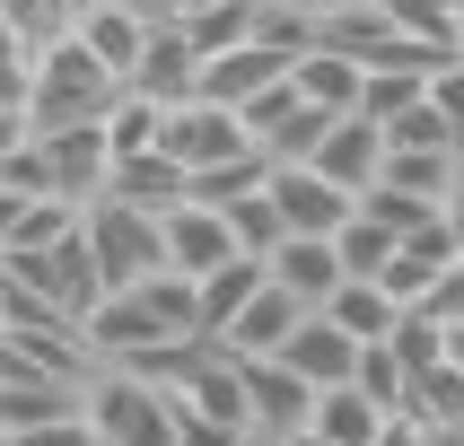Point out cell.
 <instances>
[{
    "instance_id": "6da1fadb",
    "label": "cell",
    "mask_w": 464,
    "mask_h": 446,
    "mask_svg": "<svg viewBox=\"0 0 464 446\" xmlns=\"http://www.w3.org/2000/svg\"><path fill=\"white\" fill-rule=\"evenodd\" d=\"M79 341L97 350V367H131V359H150V350H184V341H202L193 280L158 271V280H140V289H105L97 307L79 315Z\"/></svg>"
},
{
    "instance_id": "7a4b0ae2",
    "label": "cell",
    "mask_w": 464,
    "mask_h": 446,
    "mask_svg": "<svg viewBox=\"0 0 464 446\" xmlns=\"http://www.w3.org/2000/svg\"><path fill=\"white\" fill-rule=\"evenodd\" d=\"M123 97L114 79L88 62V44H79L71 26L53 35V44H35V79H26V131H71V123H97L105 105Z\"/></svg>"
},
{
    "instance_id": "3957f363",
    "label": "cell",
    "mask_w": 464,
    "mask_h": 446,
    "mask_svg": "<svg viewBox=\"0 0 464 446\" xmlns=\"http://www.w3.org/2000/svg\"><path fill=\"white\" fill-rule=\"evenodd\" d=\"M79 412H88L97 446H176V394L140 385L123 367H97L88 394H79Z\"/></svg>"
},
{
    "instance_id": "277c9868",
    "label": "cell",
    "mask_w": 464,
    "mask_h": 446,
    "mask_svg": "<svg viewBox=\"0 0 464 446\" xmlns=\"http://www.w3.org/2000/svg\"><path fill=\"white\" fill-rule=\"evenodd\" d=\"M0 280H9V298H35V307H53V315H88L105 298V280H97V254H88V236H62V245H35V254H0Z\"/></svg>"
},
{
    "instance_id": "5b68a950",
    "label": "cell",
    "mask_w": 464,
    "mask_h": 446,
    "mask_svg": "<svg viewBox=\"0 0 464 446\" xmlns=\"http://www.w3.org/2000/svg\"><path fill=\"white\" fill-rule=\"evenodd\" d=\"M79 236H88L105 289H140V280L167 271V236H158L150 210H131V202H88L79 210Z\"/></svg>"
},
{
    "instance_id": "8992f818",
    "label": "cell",
    "mask_w": 464,
    "mask_h": 446,
    "mask_svg": "<svg viewBox=\"0 0 464 446\" xmlns=\"http://www.w3.org/2000/svg\"><path fill=\"white\" fill-rule=\"evenodd\" d=\"M35 140V157H44V184L53 202L88 210L105 193V176H114V149H105V123H71V131H26Z\"/></svg>"
},
{
    "instance_id": "52a82bcc",
    "label": "cell",
    "mask_w": 464,
    "mask_h": 446,
    "mask_svg": "<svg viewBox=\"0 0 464 446\" xmlns=\"http://www.w3.org/2000/svg\"><path fill=\"white\" fill-rule=\"evenodd\" d=\"M158 149L176 157L184 176H210V166H228V157H246V149H255V140H246V123H237L228 105L193 97V105H176V114L158 123Z\"/></svg>"
},
{
    "instance_id": "ba28073f",
    "label": "cell",
    "mask_w": 464,
    "mask_h": 446,
    "mask_svg": "<svg viewBox=\"0 0 464 446\" xmlns=\"http://www.w3.org/2000/svg\"><path fill=\"white\" fill-rule=\"evenodd\" d=\"M298 324H307V307H298L289 289H272V271H263V289L219 324V333H210V350H228V359H281Z\"/></svg>"
},
{
    "instance_id": "9c48e42d",
    "label": "cell",
    "mask_w": 464,
    "mask_h": 446,
    "mask_svg": "<svg viewBox=\"0 0 464 446\" xmlns=\"http://www.w3.org/2000/svg\"><path fill=\"white\" fill-rule=\"evenodd\" d=\"M237 376H246V429H255L263 446H281V438L307 429V412H315L307 376H289L281 359H237Z\"/></svg>"
},
{
    "instance_id": "30bf717a",
    "label": "cell",
    "mask_w": 464,
    "mask_h": 446,
    "mask_svg": "<svg viewBox=\"0 0 464 446\" xmlns=\"http://www.w3.org/2000/svg\"><path fill=\"white\" fill-rule=\"evenodd\" d=\"M158 236H167V271L176 280H210L219 262H237V228L219 210H202V202H176L158 219Z\"/></svg>"
},
{
    "instance_id": "8fae6325",
    "label": "cell",
    "mask_w": 464,
    "mask_h": 446,
    "mask_svg": "<svg viewBox=\"0 0 464 446\" xmlns=\"http://www.w3.org/2000/svg\"><path fill=\"white\" fill-rule=\"evenodd\" d=\"M324 184H342L351 202H360L368 184H377V166H386V131L368 123V114H334L324 123V140H315V157H307Z\"/></svg>"
},
{
    "instance_id": "7c38bea8",
    "label": "cell",
    "mask_w": 464,
    "mask_h": 446,
    "mask_svg": "<svg viewBox=\"0 0 464 446\" xmlns=\"http://www.w3.org/2000/svg\"><path fill=\"white\" fill-rule=\"evenodd\" d=\"M131 97H150L158 114H176V105L202 97V52L184 44V26H150V52L131 71Z\"/></svg>"
},
{
    "instance_id": "4fadbf2b",
    "label": "cell",
    "mask_w": 464,
    "mask_h": 446,
    "mask_svg": "<svg viewBox=\"0 0 464 446\" xmlns=\"http://www.w3.org/2000/svg\"><path fill=\"white\" fill-rule=\"evenodd\" d=\"M263 193H272V210H281L289 236H334L342 219H351V193H342V184H324L315 166H272V184H263Z\"/></svg>"
},
{
    "instance_id": "5bb4252c",
    "label": "cell",
    "mask_w": 464,
    "mask_h": 446,
    "mask_svg": "<svg viewBox=\"0 0 464 446\" xmlns=\"http://www.w3.org/2000/svg\"><path fill=\"white\" fill-rule=\"evenodd\" d=\"M79 44H88V62H97L114 88H131V71H140V52H150V18L140 9H123V0H97L88 18L71 26Z\"/></svg>"
},
{
    "instance_id": "9a60e30c",
    "label": "cell",
    "mask_w": 464,
    "mask_h": 446,
    "mask_svg": "<svg viewBox=\"0 0 464 446\" xmlns=\"http://www.w3.org/2000/svg\"><path fill=\"white\" fill-rule=\"evenodd\" d=\"M281 367H289V376H307V394H334V385L360 376V341L342 333V324H324V315H307V324L289 333Z\"/></svg>"
},
{
    "instance_id": "2e32d148",
    "label": "cell",
    "mask_w": 464,
    "mask_h": 446,
    "mask_svg": "<svg viewBox=\"0 0 464 446\" xmlns=\"http://www.w3.org/2000/svg\"><path fill=\"white\" fill-rule=\"evenodd\" d=\"M263 271H272V289H289L307 315L342 289V254H334V236H281V254L263 262Z\"/></svg>"
},
{
    "instance_id": "e0dca14e",
    "label": "cell",
    "mask_w": 464,
    "mask_h": 446,
    "mask_svg": "<svg viewBox=\"0 0 464 446\" xmlns=\"http://www.w3.org/2000/svg\"><path fill=\"white\" fill-rule=\"evenodd\" d=\"M184 166L167 149H140V157H114V176H105V193L97 202H131V210H150V219H167V210L184 202Z\"/></svg>"
},
{
    "instance_id": "ac0fdd59",
    "label": "cell",
    "mask_w": 464,
    "mask_h": 446,
    "mask_svg": "<svg viewBox=\"0 0 464 446\" xmlns=\"http://www.w3.org/2000/svg\"><path fill=\"white\" fill-rule=\"evenodd\" d=\"M281 79H289L281 52L237 44V52H210V62H202V97H210V105H228V114H246V105H255L263 88H281Z\"/></svg>"
},
{
    "instance_id": "d6986e66",
    "label": "cell",
    "mask_w": 464,
    "mask_h": 446,
    "mask_svg": "<svg viewBox=\"0 0 464 446\" xmlns=\"http://www.w3.org/2000/svg\"><path fill=\"white\" fill-rule=\"evenodd\" d=\"M289 88H298V97H307L315 114H360V88H368V71L315 44V52H298V62H289Z\"/></svg>"
},
{
    "instance_id": "ffe728a7",
    "label": "cell",
    "mask_w": 464,
    "mask_h": 446,
    "mask_svg": "<svg viewBox=\"0 0 464 446\" xmlns=\"http://www.w3.org/2000/svg\"><path fill=\"white\" fill-rule=\"evenodd\" d=\"M315 315H324V324H342V333L360 341V350H377V341H386L394 324H403V307H394V298H386L377 280H342V289H334V298H324Z\"/></svg>"
},
{
    "instance_id": "44dd1931",
    "label": "cell",
    "mask_w": 464,
    "mask_h": 446,
    "mask_svg": "<svg viewBox=\"0 0 464 446\" xmlns=\"http://www.w3.org/2000/svg\"><path fill=\"white\" fill-rule=\"evenodd\" d=\"M403 412L420 420V429H439V438H464V367H420L412 385H403Z\"/></svg>"
},
{
    "instance_id": "7402d4cb",
    "label": "cell",
    "mask_w": 464,
    "mask_h": 446,
    "mask_svg": "<svg viewBox=\"0 0 464 446\" xmlns=\"http://www.w3.org/2000/svg\"><path fill=\"white\" fill-rule=\"evenodd\" d=\"M307 429H315V438H324V446H368V438H377V429H386V412H377V403H368L360 385H334V394H315Z\"/></svg>"
},
{
    "instance_id": "603a6c76",
    "label": "cell",
    "mask_w": 464,
    "mask_h": 446,
    "mask_svg": "<svg viewBox=\"0 0 464 446\" xmlns=\"http://www.w3.org/2000/svg\"><path fill=\"white\" fill-rule=\"evenodd\" d=\"M255 289H263V262H255V254H237V262H219L210 280H193V307H202V341L219 333V324H228V315L246 307Z\"/></svg>"
},
{
    "instance_id": "cb8c5ba5",
    "label": "cell",
    "mask_w": 464,
    "mask_h": 446,
    "mask_svg": "<svg viewBox=\"0 0 464 446\" xmlns=\"http://www.w3.org/2000/svg\"><path fill=\"white\" fill-rule=\"evenodd\" d=\"M386 26L403 35V44L439 52V62H464L456 52V9H447V0H386Z\"/></svg>"
},
{
    "instance_id": "d4e9b609",
    "label": "cell",
    "mask_w": 464,
    "mask_h": 446,
    "mask_svg": "<svg viewBox=\"0 0 464 446\" xmlns=\"http://www.w3.org/2000/svg\"><path fill=\"white\" fill-rule=\"evenodd\" d=\"M447 166H456V149H386L377 184H394V193H412V202H439V210H447Z\"/></svg>"
},
{
    "instance_id": "484cf974",
    "label": "cell",
    "mask_w": 464,
    "mask_h": 446,
    "mask_svg": "<svg viewBox=\"0 0 464 446\" xmlns=\"http://www.w3.org/2000/svg\"><path fill=\"white\" fill-rule=\"evenodd\" d=\"M394 245H403V236H386V228H377V219H360V210H351V219H342V228H334L342 280H377V271H386V254H394Z\"/></svg>"
},
{
    "instance_id": "4316f807",
    "label": "cell",
    "mask_w": 464,
    "mask_h": 446,
    "mask_svg": "<svg viewBox=\"0 0 464 446\" xmlns=\"http://www.w3.org/2000/svg\"><path fill=\"white\" fill-rule=\"evenodd\" d=\"M97 123H105V149H114V157H140V149H158V123H167V114H158L150 97H131V88H123Z\"/></svg>"
},
{
    "instance_id": "83f0119b",
    "label": "cell",
    "mask_w": 464,
    "mask_h": 446,
    "mask_svg": "<svg viewBox=\"0 0 464 446\" xmlns=\"http://www.w3.org/2000/svg\"><path fill=\"white\" fill-rule=\"evenodd\" d=\"M228 228H237V254H255V262H272L281 254V210H272V193H246V202L228 210Z\"/></svg>"
},
{
    "instance_id": "f1b7e54d",
    "label": "cell",
    "mask_w": 464,
    "mask_h": 446,
    "mask_svg": "<svg viewBox=\"0 0 464 446\" xmlns=\"http://www.w3.org/2000/svg\"><path fill=\"white\" fill-rule=\"evenodd\" d=\"M351 210H360V219H377L386 236H412V228H430V219H439V202H412V193H394V184H368Z\"/></svg>"
},
{
    "instance_id": "f546056e",
    "label": "cell",
    "mask_w": 464,
    "mask_h": 446,
    "mask_svg": "<svg viewBox=\"0 0 464 446\" xmlns=\"http://www.w3.org/2000/svg\"><path fill=\"white\" fill-rule=\"evenodd\" d=\"M403 105H420V71H368V88H360L368 123H394Z\"/></svg>"
},
{
    "instance_id": "4dcf8cb0",
    "label": "cell",
    "mask_w": 464,
    "mask_h": 446,
    "mask_svg": "<svg viewBox=\"0 0 464 446\" xmlns=\"http://www.w3.org/2000/svg\"><path fill=\"white\" fill-rule=\"evenodd\" d=\"M377 131H386V149H456V131L430 114V97L403 105V114H394V123H377Z\"/></svg>"
},
{
    "instance_id": "1f68e13d",
    "label": "cell",
    "mask_w": 464,
    "mask_h": 446,
    "mask_svg": "<svg viewBox=\"0 0 464 446\" xmlns=\"http://www.w3.org/2000/svg\"><path fill=\"white\" fill-rule=\"evenodd\" d=\"M351 385H360L377 412H403V359H394L386 341H377V350H360V376H351Z\"/></svg>"
},
{
    "instance_id": "d6a6232c",
    "label": "cell",
    "mask_w": 464,
    "mask_h": 446,
    "mask_svg": "<svg viewBox=\"0 0 464 446\" xmlns=\"http://www.w3.org/2000/svg\"><path fill=\"white\" fill-rule=\"evenodd\" d=\"M420 97H430V114L456 131V149H464V62H439V71L420 79Z\"/></svg>"
},
{
    "instance_id": "836d02e7",
    "label": "cell",
    "mask_w": 464,
    "mask_h": 446,
    "mask_svg": "<svg viewBox=\"0 0 464 446\" xmlns=\"http://www.w3.org/2000/svg\"><path fill=\"white\" fill-rule=\"evenodd\" d=\"M26 79H35V44H18L0 26V105H26Z\"/></svg>"
},
{
    "instance_id": "e575fe53",
    "label": "cell",
    "mask_w": 464,
    "mask_h": 446,
    "mask_svg": "<svg viewBox=\"0 0 464 446\" xmlns=\"http://www.w3.org/2000/svg\"><path fill=\"white\" fill-rule=\"evenodd\" d=\"M0 446H97V429H88V412H71V420H44V429H18Z\"/></svg>"
},
{
    "instance_id": "d590c367",
    "label": "cell",
    "mask_w": 464,
    "mask_h": 446,
    "mask_svg": "<svg viewBox=\"0 0 464 446\" xmlns=\"http://www.w3.org/2000/svg\"><path fill=\"white\" fill-rule=\"evenodd\" d=\"M368 446H447V438H439V429H420L412 412H386V429H377Z\"/></svg>"
},
{
    "instance_id": "8d00e7d4",
    "label": "cell",
    "mask_w": 464,
    "mask_h": 446,
    "mask_svg": "<svg viewBox=\"0 0 464 446\" xmlns=\"http://www.w3.org/2000/svg\"><path fill=\"white\" fill-rule=\"evenodd\" d=\"M18 140H26V114H18V105H0V157L18 149Z\"/></svg>"
},
{
    "instance_id": "74e56055",
    "label": "cell",
    "mask_w": 464,
    "mask_h": 446,
    "mask_svg": "<svg viewBox=\"0 0 464 446\" xmlns=\"http://www.w3.org/2000/svg\"><path fill=\"white\" fill-rule=\"evenodd\" d=\"M447 210H464V149H456V166H447Z\"/></svg>"
},
{
    "instance_id": "f35d334b",
    "label": "cell",
    "mask_w": 464,
    "mask_h": 446,
    "mask_svg": "<svg viewBox=\"0 0 464 446\" xmlns=\"http://www.w3.org/2000/svg\"><path fill=\"white\" fill-rule=\"evenodd\" d=\"M447 333V367H464V324H439Z\"/></svg>"
},
{
    "instance_id": "ab89813d",
    "label": "cell",
    "mask_w": 464,
    "mask_h": 446,
    "mask_svg": "<svg viewBox=\"0 0 464 446\" xmlns=\"http://www.w3.org/2000/svg\"><path fill=\"white\" fill-rule=\"evenodd\" d=\"M281 446H324V438H315V429H298V438H281Z\"/></svg>"
},
{
    "instance_id": "60d3db41",
    "label": "cell",
    "mask_w": 464,
    "mask_h": 446,
    "mask_svg": "<svg viewBox=\"0 0 464 446\" xmlns=\"http://www.w3.org/2000/svg\"><path fill=\"white\" fill-rule=\"evenodd\" d=\"M456 52H464V18H456Z\"/></svg>"
},
{
    "instance_id": "b9f144b4",
    "label": "cell",
    "mask_w": 464,
    "mask_h": 446,
    "mask_svg": "<svg viewBox=\"0 0 464 446\" xmlns=\"http://www.w3.org/2000/svg\"><path fill=\"white\" fill-rule=\"evenodd\" d=\"M447 9H456V18H464V0H447Z\"/></svg>"
},
{
    "instance_id": "7bdbcfd3",
    "label": "cell",
    "mask_w": 464,
    "mask_h": 446,
    "mask_svg": "<svg viewBox=\"0 0 464 446\" xmlns=\"http://www.w3.org/2000/svg\"><path fill=\"white\" fill-rule=\"evenodd\" d=\"M246 446H263V438H246Z\"/></svg>"
}]
</instances>
